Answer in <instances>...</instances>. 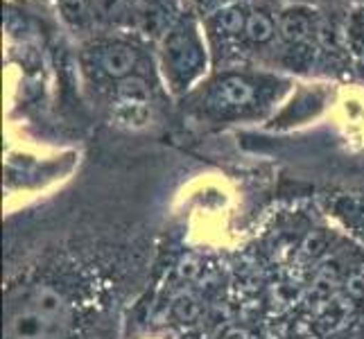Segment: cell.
<instances>
[{
    "mask_svg": "<svg viewBox=\"0 0 364 339\" xmlns=\"http://www.w3.org/2000/svg\"><path fill=\"white\" fill-rule=\"evenodd\" d=\"M256 99V86L245 75H224L210 89L208 102L218 111H237Z\"/></svg>",
    "mask_w": 364,
    "mask_h": 339,
    "instance_id": "cell-3",
    "label": "cell"
},
{
    "mask_svg": "<svg viewBox=\"0 0 364 339\" xmlns=\"http://www.w3.org/2000/svg\"><path fill=\"white\" fill-rule=\"evenodd\" d=\"M274 34H276V25L267 11H262V9L249 11L247 25H245V36L251 43H258V45L269 43L274 39Z\"/></svg>",
    "mask_w": 364,
    "mask_h": 339,
    "instance_id": "cell-7",
    "label": "cell"
},
{
    "mask_svg": "<svg viewBox=\"0 0 364 339\" xmlns=\"http://www.w3.org/2000/svg\"><path fill=\"white\" fill-rule=\"evenodd\" d=\"M279 32L287 43L301 45V43L310 41L312 32H315V21H312L310 11L304 7L285 9L279 18Z\"/></svg>",
    "mask_w": 364,
    "mask_h": 339,
    "instance_id": "cell-5",
    "label": "cell"
},
{
    "mask_svg": "<svg viewBox=\"0 0 364 339\" xmlns=\"http://www.w3.org/2000/svg\"><path fill=\"white\" fill-rule=\"evenodd\" d=\"M163 70L174 89H186L206 70V45L193 18L179 21L161 48Z\"/></svg>",
    "mask_w": 364,
    "mask_h": 339,
    "instance_id": "cell-2",
    "label": "cell"
},
{
    "mask_svg": "<svg viewBox=\"0 0 364 339\" xmlns=\"http://www.w3.org/2000/svg\"><path fill=\"white\" fill-rule=\"evenodd\" d=\"M360 68H362V70H364V53H362V55H360Z\"/></svg>",
    "mask_w": 364,
    "mask_h": 339,
    "instance_id": "cell-16",
    "label": "cell"
},
{
    "mask_svg": "<svg viewBox=\"0 0 364 339\" xmlns=\"http://www.w3.org/2000/svg\"><path fill=\"white\" fill-rule=\"evenodd\" d=\"M294 3H312V0H294Z\"/></svg>",
    "mask_w": 364,
    "mask_h": 339,
    "instance_id": "cell-17",
    "label": "cell"
},
{
    "mask_svg": "<svg viewBox=\"0 0 364 339\" xmlns=\"http://www.w3.org/2000/svg\"><path fill=\"white\" fill-rule=\"evenodd\" d=\"M59 7L70 23H82L89 18V0H59Z\"/></svg>",
    "mask_w": 364,
    "mask_h": 339,
    "instance_id": "cell-10",
    "label": "cell"
},
{
    "mask_svg": "<svg viewBox=\"0 0 364 339\" xmlns=\"http://www.w3.org/2000/svg\"><path fill=\"white\" fill-rule=\"evenodd\" d=\"M170 315L179 323H193L202 315V303H199V298L193 292H181L172 298Z\"/></svg>",
    "mask_w": 364,
    "mask_h": 339,
    "instance_id": "cell-8",
    "label": "cell"
},
{
    "mask_svg": "<svg viewBox=\"0 0 364 339\" xmlns=\"http://www.w3.org/2000/svg\"><path fill=\"white\" fill-rule=\"evenodd\" d=\"M247 11L237 5L222 7L215 16H213V28L224 39H233V36L245 34V25H247Z\"/></svg>",
    "mask_w": 364,
    "mask_h": 339,
    "instance_id": "cell-6",
    "label": "cell"
},
{
    "mask_svg": "<svg viewBox=\"0 0 364 339\" xmlns=\"http://www.w3.org/2000/svg\"><path fill=\"white\" fill-rule=\"evenodd\" d=\"M220 339H249V333L240 325H227L222 333H220Z\"/></svg>",
    "mask_w": 364,
    "mask_h": 339,
    "instance_id": "cell-15",
    "label": "cell"
},
{
    "mask_svg": "<svg viewBox=\"0 0 364 339\" xmlns=\"http://www.w3.org/2000/svg\"><path fill=\"white\" fill-rule=\"evenodd\" d=\"M321 249H323V237L319 233L315 235H310L306 244H304V251H306V256H319L321 254Z\"/></svg>",
    "mask_w": 364,
    "mask_h": 339,
    "instance_id": "cell-14",
    "label": "cell"
},
{
    "mask_svg": "<svg viewBox=\"0 0 364 339\" xmlns=\"http://www.w3.org/2000/svg\"><path fill=\"white\" fill-rule=\"evenodd\" d=\"M77 308L66 290L43 283H21L5 294L3 339H73Z\"/></svg>",
    "mask_w": 364,
    "mask_h": 339,
    "instance_id": "cell-1",
    "label": "cell"
},
{
    "mask_svg": "<svg viewBox=\"0 0 364 339\" xmlns=\"http://www.w3.org/2000/svg\"><path fill=\"white\" fill-rule=\"evenodd\" d=\"M93 5L102 16L114 18V16H120V11L124 7V0H93Z\"/></svg>",
    "mask_w": 364,
    "mask_h": 339,
    "instance_id": "cell-12",
    "label": "cell"
},
{
    "mask_svg": "<svg viewBox=\"0 0 364 339\" xmlns=\"http://www.w3.org/2000/svg\"><path fill=\"white\" fill-rule=\"evenodd\" d=\"M177 274H179V279H183V281H193L195 276L199 274V262H197V258L186 256V258L179 262Z\"/></svg>",
    "mask_w": 364,
    "mask_h": 339,
    "instance_id": "cell-13",
    "label": "cell"
},
{
    "mask_svg": "<svg viewBox=\"0 0 364 339\" xmlns=\"http://www.w3.org/2000/svg\"><path fill=\"white\" fill-rule=\"evenodd\" d=\"M344 292L350 301H364V271L348 276L344 283Z\"/></svg>",
    "mask_w": 364,
    "mask_h": 339,
    "instance_id": "cell-11",
    "label": "cell"
},
{
    "mask_svg": "<svg viewBox=\"0 0 364 339\" xmlns=\"http://www.w3.org/2000/svg\"><path fill=\"white\" fill-rule=\"evenodd\" d=\"M118 97H120V102H124V104L143 107L149 99V89H147L145 80L136 77V75H129V77L120 80V84H118Z\"/></svg>",
    "mask_w": 364,
    "mask_h": 339,
    "instance_id": "cell-9",
    "label": "cell"
},
{
    "mask_svg": "<svg viewBox=\"0 0 364 339\" xmlns=\"http://www.w3.org/2000/svg\"><path fill=\"white\" fill-rule=\"evenodd\" d=\"M97 64L105 75L120 82L124 77H129V75H134V68L138 64V50L122 41L107 43L105 48H100Z\"/></svg>",
    "mask_w": 364,
    "mask_h": 339,
    "instance_id": "cell-4",
    "label": "cell"
}]
</instances>
